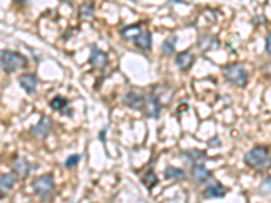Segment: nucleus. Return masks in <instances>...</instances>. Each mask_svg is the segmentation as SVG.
<instances>
[{"instance_id": "nucleus-1", "label": "nucleus", "mask_w": 271, "mask_h": 203, "mask_svg": "<svg viewBox=\"0 0 271 203\" xmlns=\"http://www.w3.org/2000/svg\"><path fill=\"white\" fill-rule=\"evenodd\" d=\"M245 165L257 171H264L271 165L270 150L264 145H256L244 154Z\"/></svg>"}, {"instance_id": "nucleus-2", "label": "nucleus", "mask_w": 271, "mask_h": 203, "mask_svg": "<svg viewBox=\"0 0 271 203\" xmlns=\"http://www.w3.org/2000/svg\"><path fill=\"white\" fill-rule=\"evenodd\" d=\"M28 67V59L14 50H0V68L6 73H14Z\"/></svg>"}, {"instance_id": "nucleus-3", "label": "nucleus", "mask_w": 271, "mask_h": 203, "mask_svg": "<svg viewBox=\"0 0 271 203\" xmlns=\"http://www.w3.org/2000/svg\"><path fill=\"white\" fill-rule=\"evenodd\" d=\"M222 73L226 80L229 81L230 84L237 87H245L248 83V73L245 71L243 64L240 63H232L228 64L222 68Z\"/></svg>"}, {"instance_id": "nucleus-4", "label": "nucleus", "mask_w": 271, "mask_h": 203, "mask_svg": "<svg viewBox=\"0 0 271 203\" xmlns=\"http://www.w3.org/2000/svg\"><path fill=\"white\" fill-rule=\"evenodd\" d=\"M32 187L38 196L48 199L52 195V192L55 191V179H53V175H52V173H46V175L38 176V177H36V179L32 181Z\"/></svg>"}, {"instance_id": "nucleus-5", "label": "nucleus", "mask_w": 271, "mask_h": 203, "mask_svg": "<svg viewBox=\"0 0 271 203\" xmlns=\"http://www.w3.org/2000/svg\"><path fill=\"white\" fill-rule=\"evenodd\" d=\"M161 99L160 96L155 92H152L147 96L145 99V115L152 119H157L160 118L161 114Z\"/></svg>"}, {"instance_id": "nucleus-6", "label": "nucleus", "mask_w": 271, "mask_h": 203, "mask_svg": "<svg viewBox=\"0 0 271 203\" xmlns=\"http://www.w3.org/2000/svg\"><path fill=\"white\" fill-rule=\"evenodd\" d=\"M228 194V188L222 185L220 181H213L210 184L206 185V188L202 191V198L209 200V199H221Z\"/></svg>"}, {"instance_id": "nucleus-7", "label": "nucleus", "mask_w": 271, "mask_h": 203, "mask_svg": "<svg viewBox=\"0 0 271 203\" xmlns=\"http://www.w3.org/2000/svg\"><path fill=\"white\" fill-rule=\"evenodd\" d=\"M182 157L188 165H198V164H205L207 161L206 152L199 150V149H186L182 152Z\"/></svg>"}, {"instance_id": "nucleus-8", "label": "nucleus", "mask_w": 271, "mask_h": 203, "mask_svg": "<svg viewBox=\"0 0 271 203\" xmlns=\"http://www.w3.org/2000/svg\"><path fill=\"white\" fill-rule=\"evenodd\" d=\"M52 126H53V119H52L51 117H48V115H44L38 123L32 126L30 133H32L33 135L38 137V138H45V137H48V134L51 133Z\"/></svg>"}, {"instance_id": "nucleus-9", "label": "nucleus", "mask_w": 271, "mask_h": 203, "mask_svg": "<svg viewBox=\"0 0 271 203\" xmlns=\"http://www.w3.org/2000/svg\"><path fill=\"white\" fill-rule=\"evenodd\" d=\"M124 104L132 110L141 111L145 107V98L136 91H128L124 96Z\"/></svg>"}, {"instance_id": "nucleus-10", "label": "nucleus", "mask_w": 271, "mask_h": 203, "mask_svg": "<svg viewBox=\"0 0 271 203\" xmlns=\"http://www.w3.org/2000/svg\"><path fill=\"white\" fill-rule=\"evenodd\" d=\"M18 83L26 94L32 95L37 90L40 81H38L37 75H34V73H23L18 77Z\"/></svg>"}, {"instance_id": "nucleus-11", "label": "nucleus", "mask_w": 271, "mask_h": 203, "mask_svg": "<svg viewBox=\"0 0 271 203\" xmlns=\"http://www.w3.org/2000/svg\"><path fill=\"white\" fill-rule=\"evenodd\" d=\"M194 63H195V56L191 52H188V50L180 52L175 57V65L179 68L182 72L190 71V68L193 67Z\"/></svg>"}, {"instance_id": "nucleus-12", "label": "nucleus", "mask_w": 271, "mask_h": 203, "mask_svg": "<svg viewBox=\"0 0 271 203\" xmlns=\"http://www.w3.org/2000/svg\"><path fill=\"white\" fill-rule=\"evenodd\" d=\"M90 64L95 69H105L109 65V56L101 49H98L97 46H92L91 56H90Z\"/></svg>"}, {"instance_id": "nucleus-13", "label": "nucleus", "mask_w": 271, "mask_h": 203, "mask_svg": "<svg viewBox=\"0 0 271 203\" xmlns=\"http://www.w3.org/2000/svg\"><path fill=\"white\" fill-rule=\"evenodd\" d=\"M218 38L211 34H201L197 40L198 49L201 52H211L218 48Z\"/></svg>"}, {"instance_id": "nucleus-14", "label": "nucleus", "mask_w": 271, "mask_h": 203, "mask_svg": "<svg viewBox=\"0 0 271 203\" xmlns=\"http://www.w3.org/2000/svg\"><path fill=\"white\" fill-rule=\"evenodd\" d=\"M211 176H213V173L205 167V164H198V165L191 167V177L198 184H205L206 181L210 180Z\"/></svg>"}, {"instance_id": "nucleus-15", "label": "nucleus", "mask_w": 271, "mask_h": 203, "mask_svg": "<svg viewBox=\"0 0 271 203\" xmlns=\"http://www.w3.org/2000/svg\"><path fill=\"white\" fill-rule=\"evenodd\" d=\"M32 171V164L23 157H17L13 162V172L18 179H26Z\"/></svg>"}, {"instance_id": "nucleus-16", "label": "nucleus", "mask_w": 271, "mask_h": 203, "mask_svg": "<svg viewBox=\"0 0 271 203\" xmlns=\"http://www.w3.org/2000/svg\"><path fill=\"white\" fill-rule=\"evenodd\" d=\"M15 183H17V175L13 171L0 176V198L9 194L10 191L14 188Z\"/></svg>"}, {"instance_id": "nucleus-17", "label": "nucleus", "mask_w": 271, "mask_h": 203, "mask_svg": "<svg viewBox=\"0 0 271 203\" xmlns=\"http://www.w3.org/2000/svg\"><path fill=\"white\" fill-rule=\"evenodd\" d=\"M134 45L141 52H149L152 48V37L149 32H141L134 38Z\"/></svg>"}, {"instance_id": "nucleus-18", "label": "nucleus", "mask_w": 271, "mask_h": 203, "mask_svg": "<svg viewBox=\"0 0 271 203\" xmlns=\"http://www.w3.org/2000/svg\"><path fill=\"white\" fill-rule=\"evenodd\" d=\"M164 177H166L167 180H183L184 177H186V172H184L183 168L168 165L164 169Z\"/></svg>"}, {"instance_id": "nucleus-19", "label": "nucleus", "mask_w": 271, "mask_h": 203, "mask_svg": "<svg viewBox=\"0 0 271 203\" xmlns=\"http://www.w3.org/2000/svg\"><path fill=\"white\" fill-rule=\"evenodd\" d=\"M49 106L53 111H57V113H64L67 107L69 106V100L61 95H56L55 98L49 102Z\"/></svg>"}, {"instance_id": "nucleus-20", "label": "nucleus", "mask_w": 271, "mask_h": 203, "mask_svg": "<svg viewBox=\"0 0 271 203\" xmlns=\"http://www.w3.org/2000/svg\"><path fill=\"white\" fill-rule=\"evenodd\" d=\"M140 33H141V26L140 25H129V26H125L124 29H121V36L124 37L125 40L134 41V38Z\"/></svg>"}, {"instance_id": "nucleus-21", "label": "nucleus", "mask_w": 271, "mask_h": 203, "mask_svg": "<svg viewBox=\"0 0 271 203\" xmlns=\"http://www.w3.org/2000/svg\"><path fill=\"white\" fill-rule=\"evenodd\" d=\"M141 183H143L148 189H153L159 184V177H157V175L155 173L153 169H149V171L141 177Z\"/></svg>"}, {"instance_id": "nucleus-22", "label": "nucleus", "mask_w": 271, "mask_h": 203, "mask_svg": "<svg viewBox=\"0 0 271 203\" xmlns=\"http://www.w3.org/2000/svg\"><path fill=\"white\" fill-rule=\"evenodd\" d=\"M178 42V37L176 36H170L168 38L164 40V42L161 44V52L164 56H171L175 52V46Z\"/></svg>"}, {"instance_id": "nucleus-23", "label": "nucleus", "mask_w": 271, "mask_h": 203, "mask_svg": "<svg viewBox=\"0 0 271 203\" xmlns=\"http://www.w3.org/2000/svg\"><path fill=\"white\" fill-rule=\"evenodd\" d=\"M257 194L260 196H271V175L264 177L257 187Z\"/></svg>"}, {"instance_id": "nucleus-24", "label": "nucleus", "mask_w": 271, "mask_h": 203, "mask_svg": "<svg viewBox=\"0 0 271 203\" xmlns=\"http://www.w3.org/2000/svg\"><path fill=\"white\" fill-rule=\"evenodd\" d=\"M80 160H82V154H71L67 160H65L64 165L65 168H75L76 165H78L79 162H80Z\"/></svg>"}, {"instance_id": "nucleus-25", "label": "nucleus", "mask_w": 271, "mask_h": 203, "mask_svg": "<svg viewBox=\"0 0 271 203\" xmlns=\"http://www.w3.org/2000/svg\"><path fill=\"white\" fill-rule=\"evenodd\" d=\"M94 14V3H86L80 7V17L82 18H91Z\"/></svg>"}, {"instance_id": "nucleus-26", "label": "nucleus", "mask_w": 271, "mask_h": 203, "mask_svg": "<svg viewBox=\"0 0 271 203\" xmlns=\"http://www.w3.org/2000/svg\"><path fill=\"white\" fill-rule=\"evenodd\" d=\"M207 144H209V146H220L221 141L218 137H213L211 140H209V142H207Z\"/></svg>"}, {"instance_id": "nucleus-27", "label": "nucleus", "mask_w": 271, "mask_h": 203, "mask_svg": "<svg viewBox=\"0 0 271 203\" xmlns=\"http://www.w3.org/2000/svg\"><path fill=\"white\" fill-rule=\"evenodd\" d=\"M264 49H266V53L271 56V34L266 37V48Z\"/></svg>"}, {"instance_id": "nucleus-28", "label": "nucleus", "mask_w": 271, "mask_h": 203, "mask_svg": "<svg viewBox=\"0 0 271 203\" xmlns=\"http://www.w3.org/2000/svg\"><path fill=\"white\" fill-rule=\"evenodd\" d=\"M263 73H264L267 77H271V63L266 64V65L263 67Z\"/></svg>"}, {"instance_id": "nucleus-29", "label": "nucleus", "mask_w": 271, "mask_h": 203, "mask_svg": "<svg viewBox=\"0 0 271 203\" xmlns=\"http://www.w3.org/2000/svg\"><path fill=\"white\" fill-rule=\"evenodd\" d=\"M106 133H107V127H105V129L99 133V140H101L102 142H106Z\"/></svg>"}, {"instance_id": "nucleus-30", "label": "nucleus", "mask_w": 271, "mask_h": 203, "mask_svg": "<svg viewBox=\"0 0 271 203\" xmlns=\"http://www.w3.org/2000/svg\"><path fill=\"white\" fill-rule=\"evenodd\" d=\"M15 3H19V5H23V3H25V2H26V0H14Z\"/></svg>"}, {"instance_id": "nucleus-31", "label": "nucleus", "mask_w": 271, "mask_h": 203, "mask_svg": "<svg viewBox=\"0 0 271 203\" xmlns=\"http://www.w3.org/2000/svg\"><path fill=\"white\" fill-rule=\"evenodd\" d=\"M60 2H67V0H60Z\"/></svg>"}]
</instances>
